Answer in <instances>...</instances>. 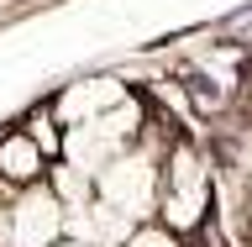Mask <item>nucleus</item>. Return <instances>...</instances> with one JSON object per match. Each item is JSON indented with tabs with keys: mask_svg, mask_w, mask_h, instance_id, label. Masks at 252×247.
<instances>
[{
	"mask_svg": "<svg viewBox=\"0 0 252 247\" xmlns=\"http://www.w3.org/2000/svg\"><path fill=\"white\" fill-rule=\"evenodd\" d=\"M68 232L58 189L47 184H21L11 189V179H0V242L5 247H58Z\"/></svg>",
	"mask_w": 252,
	"mask_h": 247,
	"instance_id": "nucleus-1",
	"label": "nucleus"
},
{
	"mask_svg": "<svg viewBox=\"0 0 252 247\" xmlns=\"http://www.w3.org/2000/svg\"><path fill=\"white\" fill-rule=\"evenodd\" d=\"M205 205H210V179H205L200 158L189 147H173V158L163 163V189H158V211H163V226L168 232H189L205 221Z\"/></svg>",
	"mask_w": 252,
	"mask_h": 247,
	"instance_id": "nucleus-2",
	"label": "nucleus"
},
{
	"mask_svg": "<svg viewBox=\"0 0 252 247\" xmlns=\"http://www.w3.org/2000/svg\"><path fill=\"white\" fill-rule=\"evenodd\" d=\"M137 132V106L126 100L121 110H110L100 121H84V126H68V137H63V153H68V169H79L84 179L90 174H105L116 158H121L126 137Z\"/></svg>",
	"mask_w": 252,
	"mask_h": 247,
	"instance_id": "nucleus-3",
	"label": "nucleus"
},
{
	"mask_svg": "<svg viewBox=\"0 0 252 247\" xmlns=\"http://www.w3.org/2000/svg\"><path fill=\"white\" fill-rule=\"evenodd\" d=\"M158 189H163V179L153 174L147 153H126V158H116V163L105 169L100 200H105L110 211H121L126 221H147L158 211Z\"/></svg>",
	"mask_w": 252,
	"mask_h": 247,
	"instance_id": "nucleus-4",
	"label": "nucleus"
},
{
	"mask_svg": "<svg viewBox=\"0 0 252 247\" xmlns=\"http://www.w3.org/2000/svg\"><path fill=\"white\" fill-rule=\"evenodd\" d=\"M126 95L116 79H90V84H74V90L58 100V116L68 126H84V121H100V116H110V110H121Z\"/></svg>",
	"mask_w": 252,
	"mask_h": 247,
	"instance_id": "nucleus-5",
	"label": "nucleus"
},
{
	"mask_svg": "<svg viewBox=\"0 0 252 247\" xmlns=\"http://www.w3.org/2000/svg\"><path fill=\"white\" fill-rule=\"evenodd\" d=\"M42 174V147H37V137H5L0 142V179H11L16 189L32 184Z\"/></svg>",
	"mask_w": 252,
	"mask_h": 247,
	"instance_id": "nucleus-6",
	"label": "nucleus"
},
{
	"mask_svg": "<svg viewBox=\"0 0 252 247\" xmlns=\"http://www.w3.org/2000/svg\"><path fill=\"white\" fill-rule=\"evenodd\" d=\"M126 247H179V237H173L168 226H137V237Z\"/></svg>",
	"mask_w": 252,
	"mask_h": 247,
	"instance_id": "nucleus-7",
	"label": "nucleus"
},
{
	"mask_svg": "<svg viewBox=\"0 0 252 247\" xmlns=\"http://www.w3.org/2000/svg\"><path fill=\"white\" fill-rule=\"evenodd\" d=\"M58 247H90V242H74V237H68V242H58Z\"/></svg>",
	"mask_w": 252,
	"mask_h": 247,
	"instance_id": "nucleus-8",
	"label": "nucleus"
}]
</instances>
